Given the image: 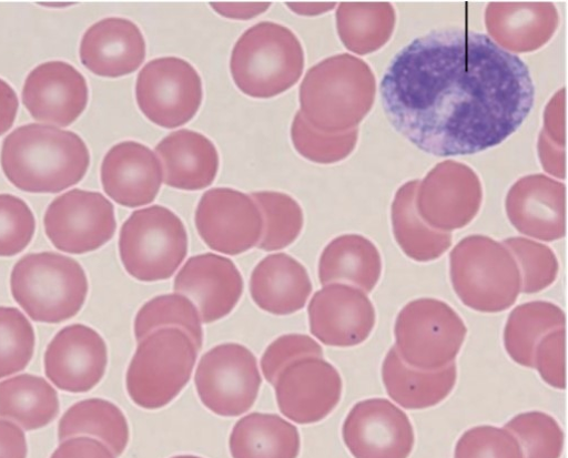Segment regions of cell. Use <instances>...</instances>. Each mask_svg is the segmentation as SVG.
<instances>
[{"instance_id":"obj_1","label":"cell","mask_w":568,"mask_h":458,"mask_svg":"<svg viewBox=\"0 0 568 458\" xmlns=\"http://www.w3.org/2000/svg\"><path fill=\"white\" fill-rule=\"evenodd\" d=\"M393 126L425 153L471 155L511 136L529 115L528 67L489 37L433 31L392 61L381 84Z\"/></svg>"},{"instance_id":"obj_2","label":"cell","mask_w":568,"mask_h":458,"mask_svg":"<svg viewBox=\"0 0 568 458\" xmlns=\"http://www.w3.org/2000/svg\"><path fill=\"white\" fill-rule=\"evenodd\" d=\"M0 162L16 187L29 193H59L83 180L91 157L85 142L74 132L33 123L6 139Z\"/></svg>"},{"instance_id":"obj_3","label":"cell","mask_w":568,"mask_h":458,"mask_svg":"<svg viewBox=\"0 0 568 458\" xmlns=\"http://www.w3.org/2000/svg\"><path fill=\"white\" fill-rule=\"evenodd\" d=\"M375 93L371 68L358 58L339 54L306 73L300 88V112L323 133H344L357 129L369 113Z\"/></svg>"},{"instance_id":"obj_4","label":"cell","mask_w":568,"mask_h":458,"mask_svg":"<svg viewBox=\"0 0 568 458\" xmlns=\"http://www.w3.org/2000/svg\"><path fill=\"white\" fill-rule=\"evenodd\" d=\"M304 65V50L297 37L272 22L247 30L231 58L236 86L254 99H272L285 93L300 81Z\"/></svg>"},{"instance_id":"obj_5","label":"cell","mask_w":568,"mask_h":458,"mask_svg":"<svg viewBox=\"0 0 568 458\" xmlns=\"http://www.w3.org/2000/svg\"><path fill=\"white\" fill-rule=\"evenodd\" d=\"M450 281L460 302L483 314L509 309L521 293V276L511 253L481 235L469 236L453 250Z\"/></svg>"},{"instance_id":"obj_6","label":"cell","mask_w":568,"mask_h":458,"mask_svg":"<svg viewBox=\"0 0 568 458\" xmlns=\"http://www.w3.org/2000/svg\"><path fill=\"white\" fill-rule=\"evenodd\" d=\"M11 288L17 303L34 322L59 324L81 312L89 283L74 259L41 253L28 255L16 265Z\"/></svg>"},{"instance_id":"obj_7","label":"cell","mask_w":568,"mask_h":458,"mask_svg":"<svg viewBox=\"0 0 568 458\" xmlns=\"http://www.w3.org/2000/svg\"><path fill=\"white\" fill-rule=\"evenodd\" d=\"M199 349L178 327H163L144 337L130 363L126 389L144 409L170 404L191 380Z\"/></svg>"},{"instance_id":"obj_8","label":"cell","mask_w":568,"mask_h":458,"mask_svg":"<svg viewBox=\"0 0 568 458\" xmlns=\"http://www.w3.org/2000/svg\"><path fill=\"white\" fill-rule=\"evenodd\" d=\"M119 250L126 273L144 283L171 278L187 254V235L171 210L153 205L134 211L123 223Z\"/></svg>"},{"instance_id":"obj_9","label":"cell","mask_w":568,"mask_h":458,"mask_svg":"<svg viewBox=\"0 0 568 458\" xmlns=\"http://www.w3.org/2000/svg\"><path fill=\"white\" fill-rule=\"evenodd\" d=\"M466 336L465 322L452 306L439 299L420 298L399 313L395 348L407 365L435 372L455 364Z\"/></svg>"},{"instance_id":"obj_10","label":"cell","mask_w":568,"mask_h":458,"mask_svg":"<svg viewBox=\"0 0 568 458\" xmlns=\"http://www.w3.org/2000/svg\"><path fill=\"white\" fill-rule=\"evenodd\" d=\"M203 81L196 69L178 58L149 62L139 73L135 98L153 124L176 129L191 122L203 103Z\"/></svg>"},{"instance_id":"obj_11","label":"cell","mask_w":568,"mask_h":458,"mask_svg":"<svg viewBox=\"0 0 568 458\" xmlns=\"http://www.w3.org/2000/svg\"><path fill=\"white\" fill-rule=\"evenodd\" d=\"M203 404L223 417H237L255 404L262 385L257 359L240 344H223L205 354L195 376Z\"/></svg>"},{"instance_id":"obj_12","label":"cell","mask_w":568,"mask_h":458,"mask_svg":"<svg viewBox=\"0 0 568 458\" xmlns=\"http://www.w3.org/2000/svg\"><path fill=\"white\" fill-rule=\"evenodd\" d=\"M44 226L58 251L71 255L92 253L115 234L114 206L99 192L72 190L50 204Z\"/></svg>"},{"instance_id":"obj_13","label":"cell","mask_w":568,"mask_h":458,"mask_svg":"<svg viewBox=\"0 0 568 458\" xmlns=\"http://www.w3.org/2000/svg\"><path fill=\"white\" fill-rule=\"evenodd\" d=\"M483 203V186L468 165L448 160L436 165L419 182L416 207L436 231L450 233L467 226Z\"/></svg>"},{"instance_id":"obj_14","label":"cell","mask_w":568,"mask_h":458,"mask_svg":"<svg viewBox=\"0 0 568 458\" xmlns=\"http://www.w3.org/2000/svg\"><path fill=\"white\" fill-rule=\"evenodd\" d=\"M196 226L211 250L237 256L258 246L264 220L251 195L230 187H216L203 195L196 211Z\"/></svg>"},{"instance_id":"obj_15","label":"cell","mask_w":568,"mask_h":458,"mask_svg":"<svg viewBox=\"0 0 568 458\" xmlns=\"http://www.w3.org/2000/svg\"><path fill=\"white\" fill-rule=\"evenodd\" d=\"M342 436L354 458H409L415 446L408 415L385 398L355 404L344 420Z\"/></svg>"},{"instance_id":"obj_16","label":"cell","mask_w":568,"mask_h":458,"mask_svg":"<svg viewBox=\"0 0 568 458\" xmlns=\"http://www.w3.org/2000/svg\"><path fill=\"white\" fill-rule=\"evenodd\" d=\"M282 414L306 425L326 418L338 405L343 383L337 369L321 357H304L285 366L275 383Z\"/></svg>"},{"instance_id":"obj_17","label":"cell","mask_w":568,"mask_h":458,"mask_svg":"<svg viewBox=\"0 0 568 458\" xmlns=\"http://www.w3.org/2000/svg\"><path fill=\"white\" fill-rule=\"evenodd\" d=\"M312 335L331 347L348 348L363 344L372 334L375 308L367 295L345 284H329L308 305Z\"/></svg>"},{"instance_id":"obj_18","label":"cell","mask_w":568,"mask_h":458,"mask_svg":"<svg viewBox=\"0 0 568 458\" xmlns=\"http://www.w3.org/2000/svg\"><path fill=\"white\" fill-rule=\"evenodd\" d=\"M506 213L516 231L552 243L566 235V187L544 174L519 179L506 196Z\"/></svg>"},{"instance_id":"obj_19","label":"cell","mask_w":568,"mask_h":458,"mask_svg":"<svg viewBox=\"0 0 568 458\" xmlns=\"http://www.w3.org/2000/svg\"><path fill=\"white\" fill-rule=\"evenodd\" d=\"M45 373L60 389L87 393L103 378L108 366V348L94 329L84 325L63 328L45 353Z\"/></svg>"},{"instance_id":"obj_20","label":"cell","mask_w":568,"mask_h":458,"mask_svg":"<svg viewBox=\"0 0 568 458\" xmlns=\"http://www.w3.org/2000/svg\"><path fill=\"white\" fill-rule=\"evenodd\" d=\"M22 99L33 119L67 128L85 111L89 88L85 78L65 62H48L28 77Z\"/></svg>"},{"instance_id":"obj_21","label":"cell","mask_w":568,"mask_h":458,"mask_svg":"<svg viewBox=\"0 0 568 458\" xmlns=\"http://www.w3.org/2000/svg\"><path fill=\"white\" fill-rule=\"evenodd\" d=\"M173 289L199 307L203 323L212 324L235 309L244 292V281L231 259L205 254L185 263Z\"/></svg>"},{"instance_id":"obj_22","label":"cell","mask_w":568,"mask_h":458,"mask_svg":"<svg viewBox=\"0 0 568 458\" xmlns=\"http://www.w3.org/2000/svg\"><path fill=\"white\" fill-rule=\"evenodd\" d=\"M101 181L104 192L114 202L134 208L155 200L163 183V169L148 146L125 141L106 153Z\"/></svg>"},{"instance_id":"obj_23","label":"cell","mask_w":568,"mask_h":458,"mask_svg":"<svg viewBox=\"0 0 568 458\" xmlns=\"http://www.w3.org/2000/svg\"><path fill=\"white\" fill-rule=\"evenodd\" d=\"M146 44L131 21L110 18L84 34L80 47L82 64L101 78L118 79L134 73L144 62Z\"/></svg>"},{"instance_id":"obj_24","label":"cell","mask_w":568,"mask_h":458,"mask_svg":"<svg viewBox=\"0 0 568 458\" xmlns=\"http://www.w3.org/2000/svg\"><path fill=\"white\" fill-rule=\"evenodd\" d=\"M485 24L493 41L509 53H531L554 37L559 16L551 3H490Z\"/></svg>"},{"instance_id":"obj_25","label":"cell","mask_w":568,"mask_h":458,"mask_svg":"<svg viewBox=\"0 0 568 458\" xmlns=\"http://www.w3.org/2000/svg\"><path fill=\"white\" fill-rule=\"evenodd\" d=\"M155 151L163 165L164 183L178 190L200 191L213 184L220 170V154L205 135L179 130L164 138Z\"/></svg>"},{"instance_id":"obj_26","label":"cell","mask_w":568,"mask_h":458,"mask_svg":"<svg viewBox=\"0 0 568 458\" xmlns=\"http://www.w3.org/2000/svg\"><path fill=\"white\" fill-rule=\"evenodd\" d=\"M251 295L263 311L286 316L302 311L313 286L305 267L286 254L263 259L251 277Z\"/></svg>"},{"instance_id":"obj_27","label":"cell","mask_w":568,"mask_h":458,"mask_svg":"<svg viewBox=\"0 0 568 458\" xmlns=\"http://www.w3.org/2000/svg\"><path fill=\"white\" fill-rule=\"evenodd\" d=\"M381 252L367 238L344 235L332 241L318 263V278L323 286L345 284L372 293L383 276Z\"/></svg>"},{"instance_id":"obj_28","label":"cell","mask_w":568,"mask_h":458,"mask_svg":"<svg viewBox=\"0 0 568 458\" xmlns=\"http://www.w3.org/2000/svg\"><path fill=\"white\" fill-rule=\"evenodd\" d=\"M383 379L389 397L399 406L422 410L443 403L457 383L455 364L440 370H419L407 365L393 347L383 365Z\"/></svg>"},{"instance_id":"obj_29","label":"cell","mask_w":568,"mask_h":458,"mask_svg":"<svg viewBox=\"0 0 568 458\" xmlns=\"http://www.w3.org/2000/svg\"><path fill=\"white\" fill-rule=\"evenodd\" d=\"M419 181H409L396 193L392 218L394 235L404 254L417 263L442 258L453 245V235L436 231L419 215L416 194Z\"/></svg>"},{"instance_id":"obj_30","label":"cell","mask_w":568,"mask_h":458,"mask_svg":"<svg viewBox=\"0 0 568 458\" xmlns=\"http://www.w3.org/2000/svg\"><path fill=\"white\" fill-rule=\"evenodd\" d=\"M230 447L233 458H297V428L275 414L253 413L234 427Z\"/></svg>"},{"instance_id":"obj_31","label":"cell","mask_w":568,"mask_h":458,"mask_svg":"<svg viewBox=\"0 0 568 458\" xmlns=\"http://www.w3.org/2000/svg\"><path fill=\"white\" fill-rule=\"evenodd\" d=\"M396 21L395 8L389 3H342L336 11L343 45L361 57L382 50L390 41Z\"/></svg>"},{"instance_id":"obj_32","label":"cell","mask_w":568,"mask_h":458,"mask_svg":"<svg viewBox=\"0 0 568 458\" xmlns=\"http://www.w3.org/2000/svg\"><path fill=\"white\" fill-rule=\"evenodd\" d=\"M59 411L58 393L42 377L26 374L0 383V417L17 421L26 430L48 426Z\"/></svg>"},{"instance_id":"obj_33","label":"cell","mask_w":568,"mask_h":458,"mask_svg":"<svg viewBox=\"0 0 568 458\" xmlns=\"http://www.w3.org/2000/svg\"><path fill=\"white\" fill-rule=\"evenodd\" d=\"M566 316L560 307L549 302H530L516 307L504 329V346L518 365L534 368L537 344L547 334L565 328Z\"/></svg>"},{"instance_id":"obj_34","label":"cell","mask_w":568,"mask_h":458,"mask_svg":"<svg viewBox=\"0 0 568 458\" xmlns=\"http://www.w3.org/2000/svg\"><path fill=\"white\" fill-rule=\"evenodd\" d=\"M77 435L101 439L119 457L125 450L130 430L122 410L111 401L91 398L77 403L67 410L59 424L61 441Z\"/></svg>"},{"instance_id":"obj_35","label":"cell","mask_w":568,"mask_h":458,"mask_svg":"<svg viewBox=\"0 0 568 458\" xmlns=\"http://www.w3.org/2000/svg\"><path fill=\"white\" fill-rule=\"evenodd\" d=\"M202 318L196 305L179 294L163 295L148 302L134 320V335L141 342L150 333L163 327H178L193 339L199 352L204 344Z\"/></svg>"},{"instance_id":"obj_36","label":"cell","mask_w":568,"mask_h":458,"mask_svg":"<svg viewBox=\"0 0 568 458\" xmlns=\"http://www.w3.org/2000/svg\"><path fill=\"white\" fill-rule=\"evenodd\" d=\"M264 220L263 237L258 248L264 252L283 251L300 237L304 214L301 205L290 195L275 191L254 192Z\"/></svg>"},{"instance_id":"obj_37","label":"cell","mask_w":568,"mask_h":458,"mask_svg":"<svg viewBox=\"0 0 568 458\" xmlns=\"http://www.w3.org/2000/svg\"><path fill=\"white\" fill-rule=\"evenodd\" d=\"M36 333L14 307H0V379L24 370L33 358Z\"/></svg>"},{"instance_id":"obj_38","label":"cell","mask_w":568,"mask_h":458,"mask_svg":"<svg viewBox=\"0 0 568 458\" xmlns=\"http://www.w3.org/2000/svg\"><path fill=\"white\" fill-rule=\"evenodd\" d=\"M297 153L317 164H334L348 157L355 150L358 130L328 134L312 128L298 111L291 129Z\"/></svg>"},{"instance_id":"obj_39","label":"cell","mask_w":568,"mask_h":458,"mask_svg":"<svg viewBox=\"0 0 568 458\" xmlns=\"http://www.w3.org/2000/svg\"><path fill=\"white\" fill-rule=\"evenodd\" d=\"M518 440L524 458H560L564 432L557 420L542 411L513 417L505 427Z\"/></svg>"},{"instance_id":"obj_40","label":"cell","mask_w":568,"mask_h":458,"mask_svg":"<svg viewBox=\"0 0 568 458\" xmlns=\"http://www.w3.org/2000/svg\"><path fill=\"white\" fill-rule=\"evenodd\" d=\"M503 244L518 265L523 294H538L556 282L559 265L549 247L523 237L508 238Z\"/></svg>"},{"instance_id":"obj_41","label":"cell","mask_w":568,"mask_h":458,"mask_svg":"<svg viewBox=\"0 0 568 458\" xmlns=\"http://www.w3.org/2000/svg\"><path fill=\"white\" fill-rule=\"evenodd\" d=\"M37 221L30 206L12 194H0V257H14L33 241Z\"/></svg>"},{"instance_id":"obj_42","label":"cell","mask_w":568,"mask_h":458,"mask_svg":"<svg viewBox=\"0 0 568 458\" xmlns=\"http://www.w3.org/2000/svg\"><path fill=\"white\" fill-rule=\"evenodd\" d=\"M455 458H524L517 438L506 428L477 426L458 440Z\"/></svg>"},{"instance_id":"obj_43","label":"cell","mask_w":568,"mask_h":458,"mask_svg":"<svg viewBox=\"0 0 568 458\" xmlns=\"http://www.w3.org/2000/svg\"><path fill=\"white\" fill-rule=\"evenodd\" d=\"M304 357L323 358V349L306 335L291 334L280 337L268 346L262 358V370L266 380L274 385L285 366Z\"/></svg>"},{"instance_id":"obj_44","label":"cell","mask_w":568,"mask_h":458,"mask_svg":"<svg viewBox=\"0 0 568 458\" xmlns=\"http://www.w3.org/2000/svg\"><path fill=\"white\" fill-rule=\"evenodd\" d=\"M534 368L550 387L566 389V330L560 328L547 334L537 344Z\"/></svg>"},{"instance_id":"obj_45","label":"cell","mask_w":568,"mask_h":458,"mask_svg":"<svg viewBox=\"0 0 568 458\" xmlns=\"http://www.w3.org/2000/svg\"><path fill=\"white\" fill-rule=\"evenodd\" d=\"M554 145L566 146V90L558 91L548 102L544 113V129L540 132Z\"/></svg>"},{"instance_id":"obj_46","label":"cell","mask_w":568,"mask_h":458,"mask_svg":"<svg viewBox=\"0 0 568 458\" xmlns=\"http://www.w3.org/2000/svg\"><path fill=\"white\" fill-rule=\"evenodd\" d=\"M51 458H116L102 441L90 437L63 440Z\"/></svg>"},{"instance_id":"obj_47","label":"cell","mask_w":568,"mask_h":458,"mask_svg":"<svg viewBox=\"0 0 568 458\" xmlns=\"http://www.w3.org/2000/svg\"><path fill=\"white\" fill-rule=\"evenodd\" d=\"M28 441L16 424L0 419V458H27Z\"/></svg>"},{"instance_id":"obj_48","label":"cell","mask_w":568,"mask_h":458,"mask_svg":"<svg viewBox=\"0 0 568 458\" xmlns=\"http://www.w3.org/2000/svg\"><path fill=\"white\" fill-rule=\"evenodd\" d=\"M538 154L544 171L557 177H566L565 149L554 145L544 134H539Z\"/></svg>"},{"instance_id":"obj_49","label":"cell","mask_w":568,"mask_h":458,"mask_svg":"<svg viewBox=\"0 0 568 458\" xmlns=\"http://www.w3.org/2000/svg\"><path fill=\"white\" fill-rule=\"evenodd\" d=\"M271 3H211V8L221 17L236 21L258 18L271 9Z\"/></svg>"},{"instance_id":"obj_50","label":"cell","mask_w":568,"mask_h":458,"mask_svg":"<svg viewBox=\"0 0 568 458\" xmlns=\"http://www.w3.org/2000/svg\"><path fill=\"white\" fill-rule=\"evenodd\" d=\"M19 98L14 89L0 79V136L14 125L19 113Z\"/></svg>"},{"instance_id":"obj_51","label":"cell","mask_w":568,"mask_h":458,"mask_svg":"<svg viewBox=\"0 0 568 458\" xmlns=\"http://www.w3.org/2000/svg\"><path fill=\"white\" fill-rule=\"evenodd\" d=\"M287 9L300 17L313 18L326 14L336 8L335 3H286Z\"/></svg>"},{"instance_id":"obj_52","label":"cell","mask_w":568,"mask_h":458,"mask_svg":"<svg viewBox=\"0 0 568 458\" xmlns=\"http://www.w3.org/2000/svg\"><path fill=\"white\" fill-rule=\"evenodd\" d=\"M172 458H202V457L194 456V455H180V456H174Z\"/></svg>"}]
</instances>
